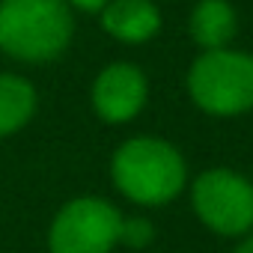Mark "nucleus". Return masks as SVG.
Returning <instances> with one entry per match:
<instances>
[{
    "label": "nucleus",
    "mask_w": 253,
    "mask_h": 253,
    "mask_svg": "<svg viewBox=\"0 0 253 253\" xmlns=\"http://www.w3.org/2000/svg\"><path fill=\"white\" fill-rule=\"evenodd\" d=\"M110 179L122 197L137 206H164L188 182L179 149L158 137H131L110 158Z\"/></svg>",
    "instance_id": "1"
},
{
    "label": "nucleus",
    "mask_w": 253,
    "mask_h": 253,
    "mask_svg": "<svg viewBox=\"0 0 253 253\" xmlns=\"http://www.w3.org/2000/svg\"><path fill=\"white\" fill-rule=\"evenodd\" d=\"M75 33L66 0H0V51L21 63L57 60Z\"/></svg>",
    "instance_id": "2"
},
{
    "label": "nucleus",
    "mask_w": 253,
    "mask_h": 253,
    "mask_svg": "<svg viewBox=\"0 0 253 253\" xmlns=\"http://www.w3.org/2000/svg\"><path fill=\"white\" fill-rule=\"evenodd\" d=\"M188 92L194 104L211 116H238L253 107V54L206 51L188 72Z\"/></svg>",
    "instance_id": "3"
},
{
    "label": "nucleus",
    "mask_w": 253,
    "mask_h": 253,
    "mask_svg": "<svg viewBox=\"0 0 253 253\" xmlns=\"http://www.w3.org/2000/svg\"><path fill=\"white\" fill-rule=\"evenodd\" d=\"M122 214L101 197L69 200L51 220L48 250L51 253H110L119 244Z\"/></svg>",
    "instance_id": "4"
},
{
    "label": "nucleus",
    "mask_w": 253,
    "mask_h": 253,
    "mask_svg": "<svg viewBox=\"0 0 253 253\" xmlns=\"http://www.w3.org/2000/svg\"><path fill=\"white\" fill-rule=\"evenodd\" d=\"M197 217L217 235H241L253 226V185L226 170H206L191 188Z\"/></svg>",
    "instance_id": "5"
},
{
    "label": "nucleus",
    "mask_w": 253,
    "mask_h": 253,
    "mask_svg": "<svg viewBox=\"0 0 253 253\" xmlns=\"http://www.w3.org/2000/svg\"><path fill=\"white\" fill-rule=\"evenodd\" d=\"M146 95H149L146 75L131 63H110L107 69L98 72L92 84V107L110 125L134 119L143 110Z\"/></svg>",
    "instance_id": "6"
},
{
    "label": "nucleus",
    "mask_w": 253,
    "mask_h": 253,
    "mask_svg": "<svg viewBox=\"0 0 253 253\" xmlns=\"http://www.w3.org/2000/svg\"><path fill=\"white\" fill-rule=\"evenodd\" d=\"M101 27L119 42L140 45L158 33L161 15L152 0H110L101 9Z\"/></svg>",
    "instance_id": "7"
},
{
    "label": "nucleus",
    "mask_w": 253,
    "mask_h": 253,
    "mask_svg": "<svg viewBox=\"0 0 253 253\" xmlns=\"http://www.w3.org/2000/svg\"><path fill=\"white\" fill-rule=\"evenodd\" d=\"M191 36L206 51H220L235 33V9L226 0H200L191 12Z\"/></svg>",
    "instance_id": "8"
},
{
    "label": "nucleus",
    "mask_w": 253,
    "mask_h": 253,
    "mask_svg": "<svg viewBox=\"0 0 253 253\" xmlns=\"http://www.w3.org/2000/svg\"><path fill=\"white\" fill-rule=\"evenodd\" d=\"M36 113V89L21 75H0V137L21 131Z\"/></svg>",
    "instance_id": "9"
},
{
    "label": "nucleus",
    "mask_w": 253,
    "mask_h": 253,
    "mask_svg": "<svg viewBox=\"0 0 253 253\" xmlns=\"http://www.w3.org/2000/svg\"><path fill=\"white\" fill-rule=\"evenodd\" d=\"M152 241H155V226H152V220H146V217H122L119 244L131 247V250H140V247H149Z\"/></svg>",
    "instance_id": "10"
},
{
    "label": "nucleus",
    "mask_w": 253,
    "mask_h": 253,
    "mask_svg": "<svg viewBox=\"0 0 253 253\" xmlns=\"http://www.w3.org/2000/svg\"><path fill=\"white\" fill-rule=\"evenodd\" d=\"M72 6H78V9H84V12H101L110 0H69Z\"/></svg>",
    "instance_id": "11"
},
{
    "label": "nucleus",
    "mask_w": 253,
    "mask_h": 253,
    "mask_svg": "<svg viewBox=\"0 0 253 253\" xmlns=\"http://www.w3.org/2000/svg\"><path fill=\"white\" fill-rule=\"evenodd\" d=\"M235 253H253V235H250V238H244V241L235 247Z\"/></svg>",
    "instance_id": "12"
}]
</instances>
